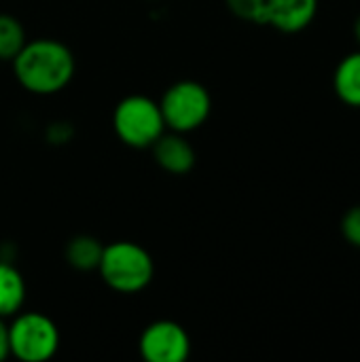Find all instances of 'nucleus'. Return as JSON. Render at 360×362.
Returning a JSON list of instances; mask_svg holds the SVG:
<instances>
[{
	"instance_id": "obj_1",
	"label": "nucleus",
	"mask_w": 360,
	"mask_h": 362,
	"mask_svg": "<svg viewBox=\"0 0 360 362\" xmlns=\"http://www.w3.org/2000/svg\"><path fill=\"white\" fill-rule=\"evenodd\" d=\"M17 83L34 95H53L70 85L76 59L68 45L55 38H34L13 57Z\"/></svg>"
},
{
	"instance_id": "obj_2",
	"label": "nucleus",
	"mask_w": 360,
	"mask_h": 362,
	"mask_svg": "<svg viewBox=\"0 0 360 362\" xmlns=\"http://www.w3.org/2000/svg\"><path fill=\"white\" fill-rule=\"evenodd\" d=\"M98 272L110 291L121 295H138L153 282L155 261L140 244L121 240L104 246Z\"/></svg>"
},
{
	"instance_id": "obj_3",
	"label": "nucleus",
	"mask_w": 360,
	"mask_h": 362,
	"mask_svg": "<svg viewBox=\"0 0 360 362\" xmlns=\"http://www.w3.org/2000/svg\"><path fill=\"white\" fill-rule=\"evenodd\" d=\"M112 129L125 146L151 148L166 132L159 102L142 93L123 98L112 110Z\"/></svg>"
},
{
	"instance_id": "obj_4",
	"label": "nucleus",
	"mask_w": 360,
	"mask_h": 362,
	"mask_svg": "<svg viewBox=\"0 0 360 362\" xmlns=\"http://www.w3.org/2000/svg\"><path fill=\"white\" fill-rule=\"evenodd\" d=\"M159 108L166 121V129L191 134L206 125V121L210 119L212 95L199 81L182 78L163 91Z\"/></svg>"
},
{
	"instance_id": "obj_5",
	"label": "nucleus",
	"mask_w": 360,
	"mask_h": 362,
	"mask_svg": "<svg viewBox=\"0 0 360 362\" xmlns=\"http://www.w3.org/2000/svg\"><path fill=\"white\" fill-rule=\"evenodd\" d=\"M57 325L40 312H17L8 325L11 356L21 362H45L59 350Z\"/></svg>"
},
{
	"instance_id": "obj_6",
	"label": "nucleus",
	"mask_w": 360,
	"mask_h": 362,
	"mask_svg": "<svg viewBox=\"0 0 360 362\" xmlns=\"http://www.w3.org/2000/svg\"><path fill=\"white\" fill-rule=\"evenodd\" d=\"M138 350L146 362H185L191 354V337L174 320H155L142 331Z\"/></svg>"
},
{
	"instance_id": "obj_7",
	"label": "nucleus",
	"mask_w": 360,
	"mask_h": 362,
	"mask_svg": "<svg viewBox=\"0 0 360 362\" xmlns=\"http://www.w3.org/2000/svg\"><path fill=\"white\" fill-rule=\"evenodd\" d=\"M320 0H265L263 25L282 34H297L312 25Z\"/></svg>"
},
{
	"instance_id": "obj_8",
	"label": "nucleus",
	"mask_w": 360,
	"mask_h": 362,
	"mask_svg": "<svg viewBox=\"0 0 360 362\" xmlns=\"http://www.w3.org/2000/svg\"><path fill=\"white\" fill-rule=\"evenodd\" d=\"M151 151H153L155 163L163 172L174 174V176L189 174L195 168V161H197L195 148L185 138V134H178V132H163L155 140Z\"/></svg>"
},
{
	"instance_id": "obj_9",
	"label": "nucleus",
	"mask_w": 360,
	"mask_h": 362,
	"mask_svg": "<svg viewBox=\"0 0 360 362\" xmlns=\"http://www.w3.org/2000/svg\"><path fill=\"white\" fill-rule=\"evenodd\" d=\"M25 303V280L11 261H0V318H13Z\"/></svg>"
},
{
	"instance_id": "obj_10",
	"label": "nucleus",
	"mask_w": 360,
	"mask_h": 362,
	"mask_svg": "<svg viewBox=\"0 0 360 362\" xmlns=\"http://www.w3.org/2000/svg\"><path fill=\"white\" fill-rule=\"evenodd\" d=\"M333 91L350 108H360V49L348 53L333 72Z\"/></svg>"
},
{
	"instance_id": "obj_11",
	"label": "nucleus",
	"mask_w": 360,
	"mask_h": 362,
	"mask_svg": "<svg viewBox=\"0 0 360 362\" xmlns=\"http://www.w3.org/2000/svg\"><path fill=\"white\" fill-rule=\"evenodd\" d=\"M102 252H104V244L98 238L89 233H79L68 240L64 248V259L76 272H98Z\"/></svg>"
},
{
	"instance_id": "obj_12",
	"label": "nucleus",
	"mask_w": 360,
	"mask_h": 362,
	"mask_svg": "<svg viewBox=\"0 0 360 362\" xmlns=\"http://www.w3.org/2000/svg\"><path fill=\"white\" fill-rule=\"evenodd\" d=\"M28 42L23 23L8 13H0V62H13V57Z\"/></svg>"
},
{
	"instance_id": "obj_13",
	"label": "nucleus",
	"mask_w": 360,
	"mask_h": 362,
	"mask_svg": "<svg viewBox=\"0 0 360 362\" xmlns=\"http://www.w3.org/2000/svg\"><path fill=\"white\" fill-rule=\"evenodd\" d=\"M225 4L238 19L263 25L265 0H225Z\"/></svg>"
},
{
	"instance_id": "obj_14",
	"label": "nucleus",
	"mask_w": 360,
	"mask_h": 362,
	"mask_svg": "<svg viewBox=\"0 0 360 362\" xmlns=\"http://www.w3.org/2000/svg\"><path fill=\"white\" fill-rule=\"evenodd\" d=\"M342 235L344 240L360 250V206H352L342 216Z\"/></svg>"
},
{
	"instance_id": "obj_15",
	"label": "nucleus",
	"mask_w": 360,
	"mask_h": 362,
	"mask_svg": "<svg viewBox=\"0 0 360 362\" xmlns=\"http://www.w3.org/2000/svg\"><path fill=\"white\" fill-rule=\"evenodd\" d=\"M72 136H74V129H72V125H70L68 121H53V123H49L47 129H45V138H47V142L53 144V146H64V144H68V142L72 140Z\"/></svg>"
},
{
	"instance_id": "obj_16",
	"label": "nucleus",
	"mask_w": 360,
	"mask_h": 362,
	"mask_svg": "<svg viewBox=\"0 0 360 362\" xmlns=\"http://www.w3.org/2000/svg\"><path fill=\"white\" fill-rule=\"evenodd\" d=\"M6 318H0V362L11 356V344H8V325Z\"/></svg>"
},
{
	"instance_id": "obj_17",
	"label": "nucleus",
	"mask_w": 360,
	"mask_h": 362,
	"mask_svg": "<svg viewBox=\"0 0 360 362\" xmlns=\"http://www.w3.org/2000/svg\"><path fill=\"white\" fill-rule=\"evenodd\" d=\"M354 38H356V45H359V49H360V15L354 19Z\"/></svg>"
}]
</instances>
